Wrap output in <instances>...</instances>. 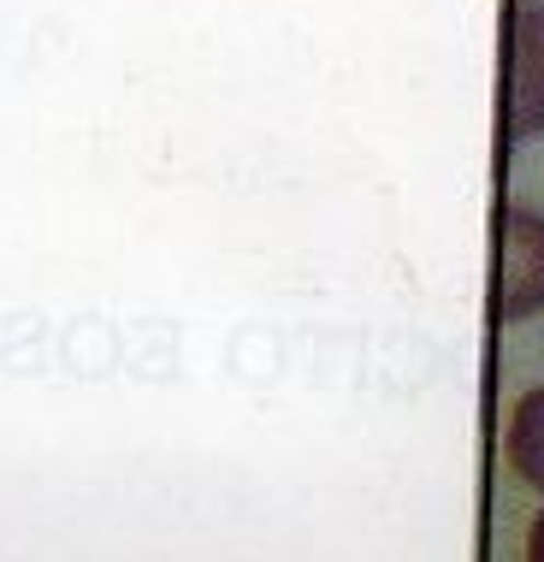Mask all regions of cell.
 Listing matches in <instances>:
<instances>
[{"mask_svg": "<svg viewBox=\"0 0 544 562\" xmlns=\"http://www.w3.org/2000/svg\"><path fill=\"white\" fill-rule=\"evenodd\" d=\"M544 131V7L509 0V143Z\"/></svg>", "mask_w": 544, "mask_h": 562, "instance_id": "7a4b0ae2", "label": "cell"}, {"mask_svg": "<svg viewBox=\"0 0 544 562\" xmlns=\"http://www.w3.org/2000/svg\"><path fill=\"white\" fill-rule=\"evenodd\" d=\"M526 562H544V515L533 521V533H526Z\"/></svg>", "mask_w": 544, "mask_h": 562, "instance_id": "277c9868", "label": "cell"}, {"mask_svg": "<svg viewBox=\"0 0 544 562\" xmlns=\"http://www.w3.org/2000/svg\"><path fill=\"white\" fill-rule=\"evenodd\" d=\"M491 308L497 321H526L544 308V214H533V207H503Z\"/></svg>", "mask_w": 544, "mask_h": 562, "instance_id": "6da1fadb", "label": "cell"}, {"mask_svg": "<svg viewBox=\"0 0 544 562\" xmlns=\"http://www.w3.org/2000/svg\"><path fill=\"white\" fill-rule=\"evenodd\" d=\"M509 462L526 485L544 492V385H533L509 415Z\"/></svg>", "mask_w": 544, "mask_h": 562, "instance_id": "3957f363", "label": "cell"}]
</instances>
